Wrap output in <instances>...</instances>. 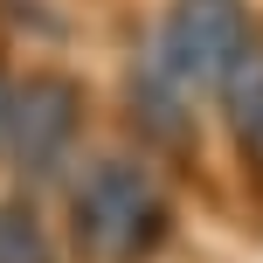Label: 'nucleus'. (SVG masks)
I'll list each match as a JSON object with an SVG mask.
<instances>
[{
	"instance_id": "f257e3e1",
	"label": "nucleus",
	"mask_w": 263,
	"mask_h": 263,
	"mask_svg": "<svg viewBox=\"0 0 263 263\" xmlns=\"http://www.w3.org/2000/svg\"><path fill=\"white\" fill-rule=\"evenodd\" d=\"M77 250L90 263H145L153 242L166 236V201L145 187L139 166L104 159L90 180L77 187Z\"/></svg>"
},
{
	"instance_id": "f03ea898",
	"label": "nucleus",
	"mask_w": 263,
	"mask_h": 263,
	"mask_svg": "<svg viewBox=\"0 0 263 263\" xmlns=\"http://www.w3.org/2000/svg\"><path fill=\"white\" fill-rule=\"evenodd\" d=\"M166 55L187 77H229L242 55V7L236 0H180L166 28Z\"/></svg>"
},
{
	"instance_id": "7ed1b4c3",
	"label": "nucleus",
	"mask_w": 263,
	"mask_h": 263,
	"mask_svg": "<svg viewBox=\"0 0 263 263\" xmlns=\"http://www.w3.org/2000/svg\"><path fill=\"white\" fill-rule=\"evenodd\" d=\"M69 132H77V97H69V83H35V90L14 104V159H21V166H49Z\"/></svg>"
},
{
	"instance_id": "20e7f679",
	"label": "nucleus",
	"mask_w": 263,
	"mask_h": 263,
	"mask_svg": "<svg viewBox=\"0 0 263 263\" xmlns=\"http://www.w3.org/2000/svg\"><path fill=\"white\" fill-rule=\"evenodd\" d=\"M0 263H49V236L28 208H0Z\"/></svg>"
}]
</instances>
